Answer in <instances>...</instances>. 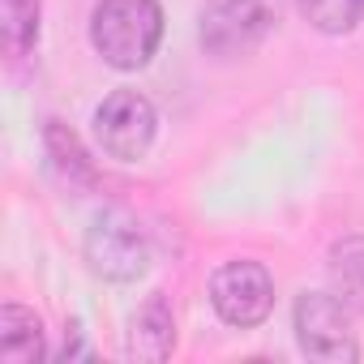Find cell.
Segmentation results:
<instances>
[{
  "mask_svg": "<svg viewBox=\"0 0 364 364\" xmlns=\"http://www.w3.org/2000/svg\"><path fill=\"white\" fill-rule=\"evenodd\" d=\"M296 338L317 360H355V338L347 330V304L326 291H304L296 300Z\"/></svg>",
  "mask_w": 364,
  "mask_h": 364,
  "instance_id": "8992f818",
  "label": "cell"
},
{
  "mask_svg": "<svg viewBox=\"0 0 364 364\" xmlns=\"http://www.w3.org/2000/svg\"><path fill=\"white\" fill-rule=\"evenodd\" d=\"M163 9L159 0H99L90 18V43L112 69H141L159 52Z\"/></svg>",
  "mask_w": 364,
  "mask_h": 364,
  "instance_id": "6da1fadb",
  "label": "cell"
},
{
  "mask_svg": "<svg viewBox=\"0 0 364 364\" xmlns=\"http://www.w3.org/2000/svg\"><path fill=\"white\" fill-rule=\"evenodd\" d=\"M171 347H176V317H171L167 296L154 291V296H146V304L129 321V355L159 364L171 355Z\"/></svg>",
  "mask_w": 364,
  "mask_h": 364,
  "instance_id": "ba28073f",
  "label": "cell"
},
{
  "mask_svg": "<svg viewBox=\"0 0 364 364\" xmlns=\"http://www.w3.org/2000/svg\"><path fill=\"white\" fill-rule=\"evenodd\" d=\"M210 304L236 330L262 326L274 309V279L262 262H228L210 279Z\"/></svg>",
  "mask_w": 364,
  "mask_h": 364,
  "instance_id": "3957f363",
  "label": "cell"
},
{
  "mask_svg": "<svg viewBox=\"0 0 364 364\" xmlns=\"http://www.w3.org/2000/svg\"><path fill=\"white\" fill-rule=\"evenodd\" d=\"M86 262L99 279H112V283H133L146 262H150V249H146V236L137 232L133 219L124 215H99L86 232Z\"/></svg>",
  "mask_w": 364,
  "mask_h": 364,
  "instance_id": "5b68a950",
  "label": "cell"
},
{
  "mask_svg": "<svg viewBox=\"0 0 364 364\" xmlns=\"http://www.w3.org/2000/svg\"><path fill=\"white\" fill-rule=\"evenodd\" d=\"M154 124H159L154 103L146 95H137V90H116L95 112V137H99V146L112 159H124V163H133V159H141L150 150Z\"/></svg>",
  "mask_w": 364,
  "mask_h": 364,
  "instance_id": "277c9868",
  "label": "cell"
},
{
  "mask_svg": "<svg viewBox=\"0 0 364 364\" xmlns=\"http://www.w3.org/2000/svg\"><path fill=\"white\" fill-rule=\"evenodd\" d=\"M300 14L321 35H347L364 14V0H300Z\"/></svg>",
  "mask_w": 364,
  "mask_h": 364,
  "instance_id": "7c38bea8",
  "label": "cell"
},
{
  "mask_svg": "<svg viewBox=\"0 0 364 364\" xmlns=\"http://www.w3.org/2000/svg\"><path fill=\"white\" fill-rule=\"evenodd\" d=\"M39 39V0H5V52L26 56Z\"/></svg>",
  "mask_w": 364,
  "mask_h": 364,
  "instance_id": "8fae6325",
  "label": "cell"
},
{
  "mask_svg": "<svg viewBox=\"0 0 364 364\" xmlns=\"http://www.w3.org/2000/svg\"><path fill=\"white\" fill-rule=\"evenodd\" d=\"M330 287L334 296L351 309V313H364V236H343L334 249H330Z\"/></svg>",
  "mask_w": 364,
  "mask_h": 364,
  "instance_id": "30bf717a",
  "label": "cell"
},
{
  "mask_svg": "<svg viewBox=\"0 0 364 364\" xmlns=\"http://www.w3.org/2000/svg\"><path fill=\"white\" fill-rule=\"evenodd\" d=\"M279 22V0H210L202 9V48L210 56L253 52Z\"/></svg>",
  "mask_w": 364,
  "mask_h": 364,
  "instance_id": "7a4b0ae2",
  "label": "cell"
},
{
  "mask_svg": "<svg viewBox=\"0 0 364 364\" xmlns=\"http://www.w3.org/2000/svg\"><path fill=\"white\" fill-rule=\"evenodd\" d=\"M43 355V326L31 309L5 304L0 309V360L9 364H35Z\"/></svg>",
  "mask_w": 364,
  "mask_h": 364,
  "instance_id": "9c48e42d",
  "label": "cell"
},
{
  "mask_svg": "<svg viewBox=\"0 0 364 364\" xmlns=\"http://www.w3.org/2000/svg\"><path fill=\"white\" fill-rule=\"evenodd\" d=\"M43 150H48V167L56 171V180L69 189V193H86L99 185V167L90 163L86 146L77 141V133L60 120H48L43 129Z\"/></svg>",
  "mask_w": 364,
  "mask_h": 364,
  "instance_id": "52a82bcc",
  "label": "cell"
}]
</instances>
